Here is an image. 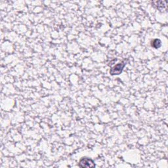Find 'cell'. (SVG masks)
Here are the masks:
<instances>
[{
	"label": "cell",
	"instance_id": "6da1fadb",
	"mask_svg": "<svg viewBox=\"0 0 168 168\" xmlns=\"http://www.w3.org/2000/svg\"><path fill=\"white\" fill-rule=\"evenodd\" d=\"M127 62H128V59H125L123 61H122L121 63H118V64L115 65V66L113 67L110 70V74L112 76L114 75H119L122 72L123 70H124L125 66L127 64Z\"/></svg>",
	"mask_w": 168,
	"mask_h": 168
},
{
	"label": "cell",
	"instance_id": "7a4b0ae2",
	"mask_svg": "<svg viewBox=\"0 0 168 168\" xmlns=\"http://www.w3.org/2000/svg\"><path fill=\"white\" fill-rule=\"evenodd\" d=\"M79 166L80 167H95L96 165L93 159L89 158H83L80 159Z\"/></svg>",
	"mask_w": 168,
	"mask_h": 168
},
{
	"label": "cell",
	"instance_id": "3957f363",
	"mask_svg": "<svg viewBox=\"0 0 168 168\" xmlns=\"http://www.w3.org/2000/svg\"><path fill=\"white\" fill-rule=\"evenodd\" d=\"M154 3H156L155 5L156 6L157 9H158L159 11H162L163 9H166L167 2V1H158L154 2Z\"/></svg>",
	"mask_w": 168,
	"mask_h": 168
},
{
	"label": "cell",
	"instance_id": "277c9868",
	"mask_svg": "<svg viewBox=\"0 0 168 168\" xmlns=\"http://www.w3.org/2000/svg\"><path fill=\"white\" fill-rule=\"evenodd\" d=\"M151 46L155 49H158L162 46V42L160 39H154L152 41Z\"/></svg>",
	"mask_w": 168,
	"mask_h": 168
}]
</instances>
